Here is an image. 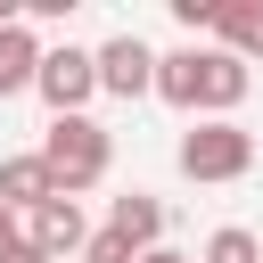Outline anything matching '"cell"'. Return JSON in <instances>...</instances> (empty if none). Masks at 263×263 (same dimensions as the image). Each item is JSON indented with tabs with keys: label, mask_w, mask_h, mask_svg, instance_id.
Here are the masks:
<instances>
[{
	"label": "cell",
	"mask_w": 263,
	"mask_h": 263,
	"mask_svg": "<svg viewBox=\"0 0 263 263\" xmlns=\"http://www.w3.org/2000/svg\"><path fill=\"white\" fill-rule=\"evenodd\" d=\"M41 164L58 173V197H82V189L107 181V164H115V132L90 123V115H49V132H41Z\"/></svg>",
	"instance_id": "obj_1"
},
{
	"label": "cell",
	"mask_w": 263,
	"mask_h": 263,
	"mask_svg": "<svg viewBox=\"0 0 263 263\" xmlns=\"http://www.w3.org/2000/svg\"><path fill=\"white\" fill-rule=\"evenodd\" d=\"M247 164H255V132H247L238 115H230V123L205 115V123L181 132V173H189V181H238Z\"/></svg>",
	"instance_id": "obj_2"
},
{
	"label": "cell",
	"mask_w": 263,
	"mask_h": 263,
	"mask_svg": "<svg viewBox=\"0 0 263 263\" xmlns=\"http://www.w3.org/2000/svg\"><path fill=\"white\" fill-rule=\"evenodd\" d=\"M33 90L49 99V115H90V99H99V49L58 41V49L41 58V82H33Z\"/></svg>",
	"instance_id": "obj_3"
},
{
	"label": "cell",
	"mask_w": 263,
	"mask_h": 263,
	"mask_svg": "<svg viewBox=\"0 0 263 263\" xmlns=\"http://www.w3.org/2000/svg\"><path fill=\"white\" fill-rule=\"evenodd\" d=\"M99 90H107V99H148V90H156V49H148L140 33L99 41Z\"/></svg>",
	"instance_id": "obj_4"
},
{
	"label": "cell",
	"mask_w": 263,
	"mask_h": 263,
	"mask_svg": "<svg viewBox=\"0 0 263 263\" xmlns=\"http://www.w3.org/2000/svg\"><path fill=\"white\" fill-rule=\"evenodd\" d=\"M247 82H255V66H247V58H230L222 41H214V49H197V115H222V123H230V107L247 99Z\"/></svg>",
	"instance_id": "obj_5"
},
{
	"label": "cell",
	"mask_w": 263,
	"mask_h": 263,
	"mask_svg": "<svg viewBox=\"0 0 263 263\" xmlns=\"http://www.w3.org/2000/svg\"><path fill=\"white\" fill-rule=\"evenodd\" d=\"M25 238L58 263V255H82V247H90V222H82V205H74V197H49V205H33V214H25Z\"/></svg>",
	"instance_id": "obj_6"
},
{
	"label": "cell",
	"mask_w": 263,
	"mask_h": 263,
	"mask_svg": "<svg viewBox=\"0 0 263 263\" xmlns=\"http://www.w3.org/2000/svg\"><path fill=\"white\" fill-rule=\"evenodd\" d=\"M58 197V173L41 164V148L33 156H0V205L8 214H33V205H49Z\"/></svg>",
	"instance_id": "obj_7"
},
{
	"label": "cell",
	"mask_w": 263,
	"mask_h": 263,
	"mask_svg": "<svg viewBox=\"0 0 263 263\" xmlns=\"http://www.w3.org/2000/svg\"><path fill=\"white\" fill-rule=\"evenodd\" d=\"M41 41H33V25H8L0 33V99H16V90H33L41 82Z\"/></svg>",
	"instance_id": "obj_8"
},
{
	"label": "cell",
	"mask_w": 263,
	"mask_h": 263,
	"mask_svg": "<svg viewBox=\"0 0 263 263\" xmlns=\"http://www.w3.org/2000/svg\"><path fill=\"white\" fill-rule=\"evenodd\" d=\"M107 230H123L140 255H156V238H164V205H156L148 189H132V197H115V205H107Z\"/></svg>",
	"instance_id": "obj_9"
},
{
	"label": "cell",
	"mask_w": 263,
	"mask_h": 263,
	"mask_svg": "<svg viewBox=\"0 0 263 263\" xmlns=\"http://www.w3.org/2000/svg\"><path fill=\"white\" fill-rule=\"evenodd\" d=\"M214 33H222V49L230 58H263V0H222V16H214Z\"/></svg>",
	"instance_id": "obj_10"
},
{
	"label": "cell",
	"mask_w": 263,
	"mask_h": 263,
	"mask_svg": "<svg viewBox=\"0 0 263 263\" xmlns=\"http://www.w3.org/2000/svg\"><path fill=\"white\" fill-rule=\"evenodd\" d=\"M156 99H164V107H189V115H197V41H189V49H164V58H156Z\"/></svg>",
	"instance_id": "obj_11"
},
{
	"label": "cell",
	"mask_w": 263,
	"mask_h": 263,
	"mask_svg": "<svg viewBox=\"0 0 263 263\" xmlns=\"http://www.w3.org/2000/svg\"><path fill=\"white\" fill-rule=\"evenodd\" d=\"M197 263H263V238L255 230H238V222H222L214 238H205V255Z\"/></svg>",
	"instance_id": "obj_12"
},
{
	"label": "cell",
	"mask_w": 263,
	"mask_h": 263,
	"mask_svg": "<svg viewBox=\"0 0 263 263\" xmlns=\"http://www.w3.org/2000/svg\"><path fill=\"white\" fill-rule=\"evenodd\" d=\"M82 263H140V247H132L123 230H90V247H82Z\"/></svg>",
	"instance_id": "obj_13"
},
{
	"label": "cell",
	"mask_w": 263,
	"mask_h": 263,
	"mask_svg": "<svg viewBox=\"0 0 263 263\" xmlns=\"http://www.w3.org/2000/svg\"><path fill=\"white\" fill-rule=\"evenodd\" d=\"M173 16H181L189 33H214V16H222V0H173Z\"/></svg>",
	"instance_id": "obj_14"
},
{
	"label": "cell",
	"mask_w": 263,
	"mask_h": 263,
	"mask_svg": "<svg viewBox=\"0 0 263 263\" xmlns=\"http://www.w3.org/2000/svg\"><path fill=\"white\" fill-rule=\"evenodd\" d=\"M0 263H49V255H41L33 238H8V247H0Z\"/></svg>",
	"instance_id": "obj_15"
},
{
	"label": "cell",
	"mask_w": 263,
	"mask_h": 263,
	"mask_svg": "<svg viewBox=\"0 0 263 263\" xmlns=\"http://www.w3.org/2000/svg\"><path fill=\"white\" fill-rule=\"evenodd\" d=\"M140 263H197V255H181V247H156V255H140Z\"/></svg>",
	"instance_id": "obj_16"
},
{
	"label": "cell",
	"mask_w": 263,
	"mask_h": 263,
	"mask_svg": "<svg viewBox=\"0 0 263 263\" xmlns=\"http://www.w3.org/2000/svg\"><path fill=\"white\" fill-rule=\"evenodd\" d=\"M8 238H25V230H16V214H8V205H0V247H8Z\"/></svg>",
	"instance_id": "obj_17"
}]
</instances>
